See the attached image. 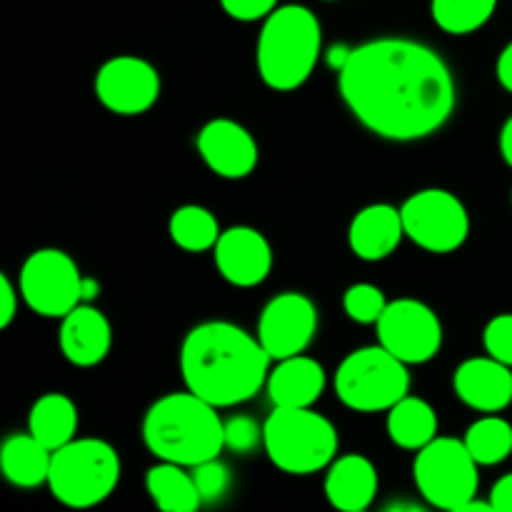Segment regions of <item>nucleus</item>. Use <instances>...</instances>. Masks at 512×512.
<instances>
[{"instance_id": "nucleus-1", "label": "nucleus", "mask_w": 512, "mask_h": 512, "mask_svg": "<svg viewBox=\"0 0 512 512\" xmlns=\"http://www.w3.org/2000/svg\"><path fill=\"white\" fill-rule=\"evenodd\" d=\"M350 113L385 140L428 138L455 110V80L433 48L405 38H378L350 50L338 70Z\"/></svg>"}, {"instance_id": "nucleus-2", "label": "nucleus", "mask_w": 512, "mask_h": 512, "mask_svg": "<svg viewBox=\"0 0 512 512\" xmlns=\"http://www.w3.org/2000/svg\"><path fill=\"white\" fill-rule=\"evenodd\" d=\"M270 363L258 338L225 320L195 325L180 345L185 388L215 408L255 398L265 388Z\"/></svg>"}, {"instance_id": "nucleus-3", "label": "nucleus", "mask_w": 512, "mask_h": 512, "mask_svg": "<svg viewBox=\"0 0 512 512\" xmlns=\"http://www.w3.org/2000/svg\"><path fill=\"white\" fill-rule=\"evenodd\" d=\"M143 443L158 460L195 468L225 450L223 420L215 405L190 390L168 393L145 413Z\"/></svg>"}, {"instance_id": "nucleus-4", "label": "nucleus", "mask_w": 512, "mask_h": 512, "mask_svg": "<svg viewBox=\"0 0 512 512\" xmlns=\"http://www.w3.org/2000/svg\"><path fill=\"white\" fill-rule=\"evenodd\" d=\"M323 50V30L305 5H283L265 18L255 60L268 88L278 93L298 90L313 75Z\"/></svg>"}, {"instance_id": "nucleus-5", "label": "nucleus", "mask_w": 512, "mask_h": 512, "mask_svg": "<svg viewBox=\"0 0 512 512\" xmlns=\"http://www.w3.org/2000/svg\"><path fill=\"white\" fill-rule=\"evenodd\" d=\"M338 430L313 408H275L263 425L270 463L288 475H313L338 455Z\"/></svg>"}, {"instance_id": "nucleus-6", "label": "nucleus", "mask_w": 512, "mask_h": 512, "mask_svg": "<svg viewBox=\"0 0 512 512\" xmlns=\"http://www.w3.org/2000/svg\"><path fill=\"white\" fill-rule=\"evenodd\" d=\"M120 455L98 438H73L53 450L48 488L68 508H93L108 500L120 483Z\"/></svg>"}, {"instance_id": "nucleus-7", "label": "nucleus", "mask_w": 512, "mask_h": 512, "mask_svg": "<svg viewBox=\"0 0 512 512\" xmlns=\"http://www.w3.org/2000/svg\"><path fill=\"white\" fill-rule=\"evenodd\" d=\"M408 393V365L380 343L353 350L335 373V395L355 413H383Z\"/></svg>"}, {"instance_id": "nucleus-8", "label": "nucleus", "mask_w": 512, "mask_h": 512, "mask_svg": "<svg viewBox=\"0 0 512 512\" xmlns=\"http://www.w3.org/2000/svg\"><path fill=\"white\" fill-rule=\"evenodd\" d=\"M480 465L458 438H433L418 450L413 463V478L418 493L433 508L460 512L465 503L478 495Z\"/></svg>"}, {"instance_id": "nucleus-9", "label": "nucleus", "mask_w": 512, "mask_h": 512, "mask_svg": "<svg viewBox=\"0 0 512 512\" xmlns=\"http://www.w3.org/2000/svg\"><path fill=\"white\" fill-rule=\"evenodd\" d=\"M18 290L35 315L63 318L83 303V273L65 250L40 248L25 258Z\"/></svg>"}, {"instance_id": "nucleus-10", "label": "nucleus", "mask_w": 512, "mask_h": 512, "mask_svg": "<svg viewBox=\"0 0 512 512\" xmlns=\"http://www.w3.org/2000/svg\"><path fill=\"white\" fill-rule=\"evenodd\" d=\"M405 238L428 253H455L470 235V215L458 195L443 188H425L400 205Z\"/></svg>"}, {"instance_id": "nucleus-11", "label": "nucleus", "mask_w": 512, "mask_h": 512, "mask_svg": "<svg viewBox=\"0 0 512 512\" xmlns=\"http://www.w3.org/2000/svg\"><path fill=\"white\" fill-rule=\"evenodd\" d=\"M378 343L405 365H423L443 348V325L438 313L415 298H400L385 305L375 323Z\"/></svg>"}, {"instance_id": "nucleus-12", "label": "nucleus", "mask_w": 512, "mask_h": 512, "mask_svg": "<svg viewBox=\"0 0 512 512\" xmlns=\"http://www.w3.org/2000/svg\"><path fill=\"white\" fill-rule=\"evenodd\" d=\"M318 333V308L303 293H280L263 308L258 320V340L273 360L290 358L308 350Z\"/></svg>"}, {"instance_id": "nucleus-13", "label": "nucleus", "mask_w": 512, "mask_h": 512, "mask_svg": "<svg viewBox=\"0 0 512 512\" xmlns=\"http://www.w3.org/2000/svg\"><path fill=\"white\" fill-rule=\"evenodd\" d=\"M95 95L115 115L148 113L160 98V73L138 55H118L100 65Z\"/></svg>"}, {"instance_id": "nucleus-14", "label": "nucleus", "mask_w": 512, "mask_h": 512, "mask_svg": "<svg viewBox=\"0 0 512 512\" xmlns=\"http://www.w3.org/2000/svg\"><path fill=\"white\" fill-rule=\"evenodd\" d=\"M213 255L218 273L235 288H255L273 270V248L268 238L248 225L223 230Z\"/></svg>"}, {"instance_id": "nucleus-15", "label": "nucleus", "mask_w": 512, "mask_h": 512, "mask_svg": "<svg viewBox=\"0 0 512 512\" xmlns=\"http://www.w3.org/2000/svg\"><path fill=\"white\" fill-rule=\"evenodd\" d=\"M198 153L210 170L220 178H248L260 158L258 143L240 123L228 118H215L205 123L198 133Z\"/></svg>"}, {"instance_id": "nucleus-16", "label": "nucleus", "mask_w": 512, "mask_h": 512, "mask_svg": "<svg viewBox=\"0 0 512 512\" xmlns=\"http://www.w3.org/2000/svg\"><path fill=\"white\" fill-rule=\"evenodd\" d=\"M455 395L478 413H503L512 403V368L495 358H470L458 365Z\"/></svg>"}, {"instance_id": "nucleus-17", "label": "nucleus", "mask_w": 512, "mask_h": 512, "mask_svg": "<svg viewBox=\"0 0 512 512\" xmlns=\"http://www.w3.org/2000/svg\"><path fill=\"white\" fill-rule=\"evenodd\" d=\"M60 320L63 323H60L58 345L68 363H73L75 368H93L108 358L113 330L98 308L80 303Z\"/></svg>"}, {"instance_id": "nucleus-18", "label": "nucleus", "mask_w": 512, "mask_h": 512, "mask_svg": "<svg viewBox=\"0 0 512 512\" xmlns=\"http://www.w3.org/2000/svg\"><path fill=\"white\" fill-rule=\"evenodd\" d=\"M325 385L328 378L323 365L303 353L278 360L265 380L268 398L275 408H313L325 393Z\"/></svg>"}, {"instance_id": "nucleus-19", "label": "nucleus", "mask_w": 512, "mask_h": 512, "mask_svg": "<svg viewBox=\"0 0 512 512\" xmlns=\"http://www.w3.org/2000/svg\"><path fill=\"white\" fill-rule=\"evenodd\" d=\"M403 238L405 228L400 208H393L388 203H375L360 210L348 230L350 250L368 263H378V260L393 255Z\"/></svg>"}, {"instance_id": "nucleus-20", "label": "nucleus", "mask_w": 512, "mask_h": 512, "mask_svg": "<svg viewBox=\"0 0 512 512\" xmlns=\"http://www.w3.org/2000/svg\"><path fill=\"white\" fill-rule=\"evenodd\" d=\"M378 495V470L365 455L350 453L335 458L325 475V498L335 510L363 512Z\"/></svg>"}, {"instance_id": "nucleus-21", "label": "nucleus", "mask_w": 512, "mask_h": 512, "mask_svg": "<svg viewBox=\"0 0 512 512\" xmlns=\"http://www.w3.org/2000/svg\"><path fill=\"white\" fill-rule=\"evenodd\" d=\"M53 450L30 433H15L0 445V473L15 488H38L48 483Z\"/></svg>"}, {"instance_id": "nucleus-22", "label": "nucleus", "mask_w": 512, "mask_h": 512, "mask_svg": "<svg viewBox=\"0 0 512 512\" xmlns=\"http://www.w3.org/2000/svg\"><path fill=\"white\" fill-rule=\"evenodd\" d=\"M28 433L48 450L63 448L78 433V408L63 393H45L28 413Z\"/></svg>"}, {"instance_id": "nucleus-23", "label": "nucleus", "mask_w": 512, "mask_h": 512, "mask_svg": "<svg viewBox=\"0 0 512 512\" xmlns=\"http://www.w3.org/2000/svg\"><path fill=\"white\" fill-rule=\"evenodd\" d=\"M145 488L153 503L165 512H193L203 505L193 473H188L185 465L160 460L145 475Z\"/></svg>"}, {"instance_id": "nucleus-24", "label": "nucleus", "mask_w": 512, "mask_h": 512, "mask_svg": "<svg viewBox=\"0 0 512 512\" xmlns=\"http://www.w3.org/2000/svg\"><path fill=\"white\" fill-rule=\"evenodd\" d=\"M388 435L403 450L425 448L438 438V413L423 398L405 395L388 410Z\"/></svg>"}, {"instance_id": "nucleus-25", "label": "nucleus", "mask_w": 512, "mask_h": 512, "mask_svg": "<svg viewBox=\"0 0 512 512\" xmlns=\"http://www.w3.org/2000/svg\"><path fill=\"white\" fill-rule=\"evenodd\" d=\"M168 233L173 243L185 253H205L213 250L220 238L218 218L203 205H183L170 215Z\"/></svg>"}, {"instance_id": "nucleus-26", "label": "nucleus", "mask_w": 512, "mask_h": 512, "mask_svg": "<svg viewBox=\"0 0 512 512\" xmlns=\"http://www.w3.org/2000/svg\"><path fill=\"white\" fill-rule=\"evenodd\" d=\"M463 443L478 465H500L512 455V425L498 413H485L470 425Z\"/></svg>"}, {"instance_id": "nucleus-27", "label": "nucleus", "mask_w": 512, "mask_h": 512, "mask_svg": "<svg viewBox=\"0 0 512 512\" xmlns=\"http://www.w3.org/2000/svg\"><path fill=\"white\" fill-rule=\"evenodd\" d=\"M498 0H433L430 13L440 30L450 35H470L493 18Z\"/></svg>"}, {"instance_id": "nucleus-28", "label": "nucleus", "mask_w": 512, "mask_h": 512, "mask_svg": "<svg viewBox=\"0 0 512 512\" xmlns=\"http://www.w3.org/2000/svg\"><path fill=\"white\" fill-rule=\"evenodd\" d=\"M385 305V293L373 283H355L345 290L343 295V308L353 323L360 325H375L378 318L383 315Z\"/></svg>"}, {"instance_id": "nucleus-29", "label": "nucleus", "mask_w": 512, "mask_h": 512, "mask_svg": "<svg viewBox=\"0 0 512 512\" xmlns=\"http://www.w3.org/2000/svg\"><path fill=\"white\" fill-rule=\"evenodd\" d=\"M223 440L225 448H230L233 453L248 455L258 445H263V428L248 415H235L223 423Z\"/></svg>"}, {"instance_id": "nucleus-30", "label": "nucleus", "mask_w": 512, "mask_h": 512, "mask_svg": "<svg viewBox=\"0 0 512 512\" xmlns=\"http://www.w3.org/2000/svg\"><path fill=\"white\" fill-rule=\"evenodd\" d=\"M193 478H195V485H198V493L200 498H203V503H213V500L223 498L225 490H228L230 470L225 468L218 458H213L195 465Z\"/></svg>"}, {"instance_id": "nucleus-31", "label": "nucleus", "mask_w": 512, "mask_h": 512, "mask_svg": "<svg viewBox=\"0 0 512 512\" xmlns=\"http://www.w3.org/2000/svg\"><path fill=\"white\" fill-rule=\"evenodd\" d=\"M485 353L512 368V313L495 315L483 333Z\"/></svg>"}, {"instance_id": "nucleus-32", "label": "nucleus", "mask_w": 512, "mask_h": 512, "mask_svg": "<svg viewBox=\"0 0 512 512\" xmlns=\"http://www.w3.org/2000/svg\"><path fill=\"white\" fill-rule=\"evenodd\" d=\"M220 5L230 18L253 23V20L268 18L278 8V0H220Z\"/></svg>"}, {"instance_id": "nucleus-33", "label": "nucleus", "mask_w": 512, "mask_h": 512, "mask_svg": "<svg viewBox=\"0 0 512 512\" xmlns=\"http://www.w3.org/2000/svg\"><path fill=\"white\" fill-rule=\"evenodd\" d=\"M15 313H18V293H15L8 275L0 270V330H5L13 323Z\"/></svg>"}, {"instance_id": "nucleus-34", "label": "nucleus", "mask_w": 512, "mask_h": 512, "mask_svg": "<svg viewBox=\"0 0 512 512\" xmlns=\"http://www.w3.org/2000/svg\"><path fill=\"white\" fill-rule=\"evenodd\" d=\"M490 505L495 512H512V473L503 475L490 490Z\"/></svg>"}, {"instance_id": "nucleus-35", "label": "nucleus", "mask_w": 512, "mask_h": 512, "mask_svg": "<svg viewBox=\"0 0 512 512\" xmlns=\"http://www.w3.org/2000/svg\"><path fill=\"white\" fill-rule=\"evenodd\" d=\"M495 75H498V83L503 85L508 93H512V40L500 53L498 65H495Z\"/></svg>"}, {"instance_id": "nucleus-36", "label": "nucleus", "mask_w": 512, "mask_h": 512, "mask_svg": "<svg viewBox=\"0 0 512 512\" xmlns=\"http://www.w3.org/2000/svg\"><path fill=\"white\" fill-rule=\"evenodd\" d=\"M500 153H503V160L512 168V115L505 120L503 130H500Z\"/></svg>"}, {"instance_id": "nucleus-37", "label": "nucleus", "mask_w": 512, "mask_h": 512, "mask_svg": "<svg viewBox=\"0 0 512 512\" xmlns=\"http://www.w3.org/2000/svg\"><path fill=\"white\" fill-rule=\"evenodd\" d=\"M100 295V283L95 278H85L83 275V303H93Z\"/></svg>"}, {"instance_id": "nucleus-38", "label": "nucleus", "mask_w": 512, "mask_h": 512, "mask_svg": "<svg viewBox=\"0 0 512 512\" xmlns=\"http://www.w3.org/2000/svg\"><path fill=\"white\" fill-rule=\"evenodd\" d=\"M325 3H333V0H325Z\"/></svg>"}]
</instances>
